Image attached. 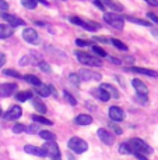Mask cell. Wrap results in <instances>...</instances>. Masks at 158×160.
<instances>
[{"label":"cell","mask_w":158,"mask_h":160,"mask_svg":"<svg viewBox=\"0 0 158 160\" xmlns=\"http://www.w3.org/2000/svg\"><path fill=\"white\" fill-rule=\"evenodd\" d=\"M129 145L132 148V152H134V155H143V156L153 155V148L150 145H147L140 138H133V139H130Z\"/></svg>","instance_id":"6da1fadb"},{"label":"cell","mask_w":158,"mask_h":160,"mask_svg":"<svg viewBox=\"0 0 158 160\" xmlns=\"http://www.w3.org/2000/svg\"><path fill=\"white\" fill-rule=\"evenodd\" d=\"M76 57L81 64H87V66L91 67H102V61L100 58L91 56L88 53H84V52H76Z\"/></svg>","instance_id":"7a4b0ae2"},{"label":"cell","mask_w":158,"mask_h":160,"mask_svg":"<svg viewBox=\"0 0 158 160\" xmlns=\"http://www.w3.org/2000/svg\"><path fill=\"white\" fill-rule=\"evenodd\" d=\"M42 149L46 152V156H49L52 160H62V155H60V149H59L57 143L55 141H46L43 143Z\"/></svg>","instance_id":"3957f363"},{"label":"cell","mask_w":158,"mask_h":160,"mask_svg":"<svg viewBox=\"0 0 158 160\" xmlns=\"http://www.w3.org/2000/svg\"><path fill=\"white\" fill-rule=\"evenodd\" d=\"M67 146H69V149L72 150V152L77 153V155H81V153L87 152V149H88V145H87L85 141L81 139V138H77V137H73L72 139L69 141Z\"/></svg>","instance_id":"277c9868"},{"label":"cell","mask_w":158,"mask_h":160,"mask_svg":"<svg viewBox=\"0 0 158 160\" xmlns=\"http://www.w3.org/2000/svg\"><path fill=\"white\" fill-rule=\"evenodd\" d=\"M104 18H105V21H106L111 27H113L115 29H123V27H125V17H122V15H119V14L105 13Z\"/></svg>","instance_id":"5b68a950"},{"label":"cell","mask_w":158,"mask_h":160,"mask_svg":"<svg viewBox=\"0 0 158 160\" xmlns=\"http://www.w3.org/2000/svg\"><path fill=\"white\" fill-rule=\"evenodd\" d=\"M79 78L81 79V81H101V74H98V72H94V71H91V70H85V68H83V70H80L79 71Z\"/></svg>","instance_id":"8992f818"},{"label":"cell","mask_w":158,"mask_h":160,"mask_svg":"<svg viewBox=\"0 0 158 160\" xmlns=\"http://www.w3.org/2000/svg\"><path fill=\"white\" fill-rule=\"evenodd\" d=\"M23 38L24 41H27L28 43L31 45H36L39 43V36H38V32H36L34 28H25L23 31Z\"/></svg>","instance_id":"52a82bcc"},{"label":"cell","mask_w":158,"mask_h":160,"mask_svg":"<svg viewBox=\"0 0 158 160\" xmlns=\"http://www.w3.org/2000/svg\"><path fill=\"white\" fill-rule=\"evenodd\" d=\"M21 114H23V110H21V107L17 106V104H14V106H11L10 109H8L7 112L3 114V118L7 120V121H11V120L20 118Z\"/></svg>","instance_id":"ba28073f"},{"label":"cell","mask_w":158,"mask_h":160,"mask_svg":"<svg viewBox=\"0 0 158 160\" xmlns=\"http://www.w3.org/2000/svg\"><path fill=\"white\" fill-rule=\"evenodd\" d=\"M70 21H72L73 24H76V25L84 28L85 31H95L97 28H100V25H98V24H95V22H87V21H83L81 18H79V17H72V18H70Z\"/></svg>","instance_id":"9c48e42d"},{"label":"cell","mask_w":158,"mask_h":160,"mask_svg":"<svg viewBox=\"0 0 158 160\" xmlns=\"http://www.w3.org/2000/svg\"><path fill=\"white\" fill-rule=\"evenodd\" d=\"M109 117L113 122H119L125 120V112L117 106H111L109 107Z\"/></svg>","instance_id":"30bf717a"},{"label":"cell","mask_w":158,"mask_h":160,"mask_svg":"<svg viewBox=\"0 0 158 160\" xmlns=\"http://www.w3.org/2000/svg\"><path fill=\"white\" fill-rule=\"evenodd\" d=\"M97 135H98V138L102 141V142L105 143V145H113V142H115V138H113V135L111 134L109 131H106V130H104V128H100V130L97 131Z\"/></svg>","instance_id":"8fae6325"},{"label":"cell","mask_w":158,"mask_h":160,"mask_svg":"<svg viewBox=\"0 0 158 160\" xmlns=\"http://www.w3.org/2000/svg\"><path fill=\"white\" fill-rule=\"evenodd\" d=\"M17 91L15 84H0V98H8Z\"/></svg>","instance_id":"7c38bea8"},{"label":"cell","mask_w":158,"mask_h":160,"mask_svg":"<svg viewBox=\"0 0 158 160\" xmlns=\"http://www.w3.org/2000/svg\"><path fill=\"white\" fill-rule=\"evenodd\" d=\"M2 18L10 24L11 28H15V27H18V25H25V21L20 20V18H17L15 15H10L7 13H2Z\"/></svg>","instance_id":"4fadbf2b"},{"label":"cell","mask_w":158,"mask_h":160,"mask_svg":"<svg viewBox=\"0 0 158 160\" xmlns=\"http://www.w3.org/2000/svg\"><path fill=\"white\" fill-rule=\"evenodd\" d=\"M126 71L129 72H136V74H143V75L147 77H157L158 74L154 70H148V68H141V67H129V68H125Z\"/></svg>","instance_id":"5bb4252c"},{"label":"cell","mask_w":158,"mask_h":160,"mask_svg":"<svg viewBox=\"0 0 158 160\" xmlns=\"http://www.w3.org/2000/svg\"><path fill=\"white\" fill-rule=\"evenodd\" d=\"M132 84H133V87H134L136 92H137V95H145V96L148 95V89H147L145 84H144L143 81H141V79L134 78V79L132 81Z\"/></svg>","instance_id":"9a60e30c"},{"label":"cell","mask_w":158,"mask_h":160,"mask_svg":"<svg viewBox=\"0 0 158 160\" xmlns=\"http://www.w3.org/2000/svg\"><path fill=\"white\" fill-rule=\"evenodd\" d=\"M24 152L30 153V155H34V156H39V158H45L46 156V152L42 149V148H36V146H32V145L24 146Z\"/></svg>","instance_id":"2e32d148"},{"label":"cell","mask_w":158,"mask_h":160,"mask_svg":"<svg viewBox=\"0 0 158 160\" xmlns=\"http://www.w3.org/2000/svg\"><path fill=\"white\" fill-rule=\"evenodd\" d=\"M100 88H101V89H104V91L106 92V93L109 95L111 98H113V99H119V98H120L119 91H117V89L113 87V85H111V84H102Z\"/></svg>","instance_id":"e0dca14e"},{"label":"cell","mask_w":158,"mask_h":160,"mask_svg":"<svg viewBox=\"0 0 158 160\" xmlns=\"http://www.w3.org/2000/svg\"><path fill=\"white\" fill-rule=\"evenodd\" d=\"M91 95H94L95 98H97L98 100H101V102H108V100L111 99V96L106 93V92L104 91V89H101V88H95V89H92L91 91Z\"/></svg>","instance_id":"ac0fdd59"},{"label":"cell","mask_w":158,"mask_h":160,"mask_svg":"<svg viewBox=\"0 0 158 160\" xmlns=\"http://www.w3.org/2000/svg\"><path fill=\"white\" fill-rule=\"evenodd\" d=\"M13 33H14V28H11L7 24H0V38L2 39L10 38Z\"/></svg>","instance_id":"d6986e66"},{"label":"cell","mask_w":158,"mask_h":160,"mask_svg":"<svg viewBox=\"0 0 158 160\" xmlns=\"http://www.w3.org/2000/svg\"><path fill=\"white\" fill-rule=\"evenodd\" d=\"M74 122L79 125H90L92 124V117L88 114H79L74 118Z\"/></svg>","instance_id":"ffe728a7"},{"label":"cell","mask_w":158,"mask_h":160,"mask_svg":"<svg viewBox=\"0 0 158 160\" xmlns=\"http://www.w3.org/2000/svg\"><path fill=\"white\" fill-rule=\"evenodd\" d=\"M32 103H34V107H35V110L38 113H41V114H43V113H46V106L43 104V102L41 99H39L38 96L32 98Z\"/></svg>","instance_id":"44dd1931"},{"label":"cell","mask_w":158,"mask_h":160,"mask_svg":"<svg viewBox=\"0 0 158 160\" xmlns=\"http://www.w3.org/2000/svg\"><path fill=\"white\" fill-rule=\"evenodd\" d=\"M35 92L39 95V96H42V98H48L49 95H51V88H49V85L41 84L39 87H36V88H35Z\"/></svg>","instance_id":"7402d4cb"},{"label":"cell","mask_w":158,"mask_h":160,"mask_svg":"<svg viewBox=\"0 0 158 160\" xmlns=\"http://www.w3.org/2000/svg\"><path fill=\"white\" fill-rule=\"evenodd\" d=\"M100 2H101L104 6H105V7H106V6H108V7H111L113 11H117V13L123 10V7H122V6H120V4H117V3H115V2H113V0H100Z\"/></svg>","instance_id":"603a6c76"},{"label":"cell","mask_w":158,"mask_h":160,"mask_svg":"<svg viewBox=\"0 0 158 160\" xmlns=\"http://www.w3.org/2000/svg\"><path fill=\"white\" fill-rule=\"evenodd\" d=\"M126 20L130 21L133 24H137V25H143V27H151L150 21L148 20H140V18H134V17H130V15H126Z\"/></svg>","instance_id":"cb8c5ba5"},{"label":"cell","mask_w":158,"mask_h":160,"mask_svg":"<svg viewBox=\"0 0 158 160\" xmlns=\"http://www.w3.org/2000/svg\"><path fill=\"white\" fill-rule=\"evenodd\" d=\"M32 98V92L31 91H24V92H18L17 95H15V99L18 100V102H25V100H28Z\"/></svg>","instance_id":"d4e9b609"},{"label":"cell","mask_w":158,"mask_h":160,"mask_svg":"<svg viewBox=\"0 0 158 160\" xmlns=\"http://www.w3.org/2000/svg\"><path fill=\"white\" fill-rule=\"evenodd\" d=\"M31 118L34 120L35 122H39V124H45V125H52L53 122L51 121V120H48V118H45L43 116H38V114H34Z\"/></svg>","instance_id":"484cf974"},{"label":"cell","mask_w":158,"mask_h":160,"mask_svg":"<svg viewBox=\"0 0 158 160\" xmlns=\"http://www.w3.org/2000/svg\"><path fill=\"white\" fill-rule=\"evenodd\" d=\"M24 79H25L27 82H30L31 85H34V87H39V85L42 84L41 82V79L38 78V77H35V75H27V77H24Z\"/></svg>","instance_id":"4316f807"},{"label":"cell","mask_w":158,"mask_h":160,"mask_svg":"<svg viewBox=\"0 0 158 160\" xmlns=\"http://www.w3.org/2000/svg\"><path fill=\"white\" fill-rule=\"evenodd\" d=\"M119 153L120 155H130V153H132V148H130L129 142L120 143L119 145Z\"/></svg>","instance_id":"83f0119b"},{"label":"cell","mask_w":158,"mask_h":160,"mask_svg":"<svg viewBox=\"0 0 158 160\" xmlns=\"http://www.w3.org/2000/svg\"><path fill=\"white\" fill-rule=\"evenodd\" d=\"M39 135H41V138L45 141H55V138H56V135H55L53 132H49V131H41Z\"/></svg>","instance_id":"f1b7e54d"},{"label":"cell","mask_w":158,"mask_h":160,"mask_svg":"<svg viewBox=\"0 0 158 160\" xmlns=\"http://www.w3.org/2000/svg\"><path fill=\"white\" fill-rule=\"evenodd\" d=\"M21 4H23L25 8H28V10H34V8H36V2L35 0H21Z\"/></svg>","instance_id":"f546056e"},{"label":"cell","mask_w":158,"mask_h":160,"mask_svg":"<svg viewBox=\"0 0 158 160\" xmlns=\"http://www.w3.org/2000/svg\"><path fill=\"white\" fill-rule=\"evenodd\" d=\"M111 43L115 46V48L119 49V50H125V52L128 50V46L123 43V42H120L119 39H111Z\"/></svg>","instance_id":"4dcf8cb0"},{"label":"cell","mask_w":158,"mask_h":160,"mask_svg":"<svg viewBox=\"0 0 158 160\" xmlns=\"http://www.w3.org/2000/svg\"><path fill=\"white\" fill-rule=\"evenodd\" d=\"M38 66H39V68H41L43 72H46V74H52V67L49 66L48 63H45V61H39Z\"/></svg>","instance_id":"1f68e13d"},{"label":"cell","mask_w":158,"mask_h":160,"mask_svg":"<svg viewBox=\"0 0 158 160\" xmlns=\"http://www.w3.org/2000/svg\"><path fill=\"white\" fill-rule=\"evenodd\" d=\"M4 75L7 77H14V78H18V79H23L24 77L21 75L20 72H17L15 70H4Z\"/></svg>","instance_id":"d6a6232c"},{"label":"cell","mask_w":158,"mask_h":160,"mask_svg":"<svg viewBox=\"0 0 158 160\" xmlns=\"http://www.w3.org/2000/svg\"><path fill=\"white\" fill-rule=\"evenodd\" d=\"M92 52H94L97 56H101V57H106V52L100 46H92Z\"/></svg>","instance_id":"836d02e7"},{"label":"cell","mask_w":158,"mask_h":160,"mask_svg":"<svg viewBox=\"0 0 158 160\" xmlns=\"http://www.w3.org/2000/svg\"><path fill=\"white\" fill-rule=\"evenodd\" d=\"M11 130H13L14 134H21V132L25 131V125H24V124H15Z\"/></svg>","instance_id":"e575fe53"},{"label":"cell","mask_w":158,"mask_h":160,"mask_svg":"<svg viewBox=\"0 0 158 160\" xmlns=\"http://www.w3.org/2000/svg\"><path fill=\"white\" fill-rule=\"evenodd\" d=\"M64 98H66V100H67V102H69L70 104H72V106H76V104H77V100L74 99V98H73L67 91H64Z\"/></svg>","instance_id":"d590c367"},{"label":"cell","mask_w":158,"mask_h":160,"mask_svg":"<svg viewBox=\"0 0 158 160\" xmlns=\"http://www.w3.org/2000/svg\"><path fill=\"white\" fill-rule=\"evenodd\" d=\"M69 81L70 82H73V85H79V81H80V78H79V75L77 74H72V75H69Z\"/></svg>","instance_id":"8d00e7d4"},{"label":"cell","mask_w":158,"mask_h":160,"mask_svg":"<svg viewBox=\"0 0 158 160\" xmlns=\"http://www.w3.org/2000/svg\"><path fill=\"white\" fill-rule=\"evenodd\" d=\"M109 127L112 128V130H113V132H115L116 135H122V134H123L122 128H120V127H117V125H115V124H113V122H111V124H109Z\"/></svg>","instance_id":"74e56055"},{"label":"cell","mask_w":158,"mask_h":160,"mask_svg":"<svg viewBox=\"0 0 158 160\" xmlns=\"http://www.w3.org/2000/svg\"><path fill=\"white\" fill-rule=\"evenodd\" d=\"M76 45L80 46V48H84V46H90L91 42L90 41H83V39H76Z\"/></svg>","instance_id":"f35d334b"},{"label":"cell","mask_w":158,"mask_h":160,"mask_svg":"<svg viewBox=\"0 0 158 160\" xmlns=\"http://www.w3.org/2000/svg\"><path fill=\"white\" fill-rule=\"evenodd\" d=\"M147 18H150L151 21H153V22H155V24H158V15H155L154 13H147Z\"/></svg>","instance_id":"ab89813d"},{"label":"cell","mask_w":158,"mask_h":160,"mask_svg":"<svg viewBox=\"0 0 158 160\" xmlns=\"http://www.w3.org/2000/svg\"><path fill=\"white\" fill-rule=\"evenodd\" d=\"M36 130H38V127H36V125H30V127H25V131L28 132V134H35Z\"/></svg>","instance_id":"60d3db41"},{"label":"cell","mask_w":158,"mask_h":160,"mask_svg":"<svg viewBox=\"0 0 158 160\" xmlns=\"http://www.w3.org/2000/svg\"><path fill=\"white\" fill-rule=\"evenodd\" d=\"M0 10L7 11L8 10V3L4 2V0H0Z\"/></svg>","instance_id":"b9f144b4"},{"label":"cell","mask_w":158,"mask_h":160,"mask_svg":"<svg viewBox=\"0 0 158 160\" xmlns=\"http://www.w3.org/2000/svg\"><path fill=\"white\" fill-rule=\"evenodd\" d=\"M136 99H137L140 103H147V96H145V95H137Z\"/></svg>","instance_id":"7bdbcfd3"},{"label":"cell","mask_w":158,"mask_h":160,"mask_svg":"<svg viewBox=\"0 0 158 160\" xmlns=\"http://www.w3.org/2000/svg\"><path fill=\"white\" fill-rule=\"evenodd\" d=\"M30 60H31V57H30V56H25V57H23V58H21V60H20V66H27Z\"/></svg>","instance_id":"ee69618b"},{"label":"cell","mask_w":158,"mask_h":160,"mask_svg":"<svg viewBox=\"0 0 158 160\" xmlns=\"http://www.w3.org/2000/svg\"><path fill=\"white\" fill-rule=\"evenodd\" d=\"M94 4L97 6V7L100 8V10H102V11H104L105 8H106V7H105V6H104V4H102V3L100 2V0H94Z\"/></svg>","instance_id":"f6af8a7d"},{"label":"cell","mask_w":158,"mask_h":160,"mask_svg":"<svg viewBox=\"0 0 158 160\" xmlns=\"http://www.w3.org/2000/svg\"><path fill=\"white\" fill-rule=\"evenodd\" d=\"M6 64V54L4 53H0V68Z\"/></svg>","instance_id":"bcb514c9"},{"label":"cell","mask_w":158,"mask_h":160,"mask_svg":"<svg viewBox=\"0 0 158 160\" xmlns=\"http://www.w3.org/2000/svg\"><path fill=\"white\" fill-rule=\"evenodd\" d=\"M151 35H153L154 38L158 39V29L157 28H151Z\"/></svg>","instance_id":"7dc6e473"},{"label":"cell","mask_w":158,"mask_h":160,"mask_svg":"<svg viewBox=\"0 0 158 160\" xmlns=\"http://www.w3.org/2000/svg\"><path fill=\"white\" fill-rule=\"evenodd\" d=\"M49 88H51V93H52V95H55V96L57 98V92H56V89H55L53 85H49Z\"/></svg>","instance_id":"c3c4849f"},{"label":"cell","mask_w":158,"mask_h":160,"mask_svg":"<svg viewBox=\"0 0 158 160\" xmlns=\"http://www.w3.org/2000/svg\"><path fill=\"white\" fill-rule=\"evenodd\" d=\"M147 3H150V4H153V6H157L158 4V0H145Z\"/></svg>","instance_id":"681fc988"},{"label":"cell","mask_w":158,"mask_h":160,"mask_svg":"<svg viewBox=\"0 0 158 160\" xmlns=\"http://www.w3.org/2000/svg\"><path fill=\"white\" fill-rule=\"evenodd\" d=\"M136 158H137L139 160H148L147 158H145V156H143V155H134Z\"/></svg>","instance_id":"f907efd6"},{"label":"cell","mask_w":158,"mask_h":160,"mask_svg":"<svg viewBox=\"0 0 158 160\" xmlns=\"http://www.w3.org/2000/svg\"><path fill=\"white\" fill-rule=\"evenodd\" d=\"M111 60H112L115 64H117V66H119V64H122V61H120L119 58H113V57H112V58H111Z\"/></svg>","instance_id":"816d5d0a"},{"label":"cell","mask_w":158,"mask_h":160,"mask_svg":"<svg viewBox=\"0 0 158 160\" xmlns=\"http://www.w3.org/2000/svg\"><path fill=\"white\" fill-rule=\"evenodd\" d=\"M35 2H39V3H42V4H45V6H49L48 0H35Z\"/></svg>","instance_id":"f5cc1de1"},{"label":"cell","mask_w":158,"mask_h":160,"mask_svg":"<svg viewBox=\"0 0 158 160\" xmlns=\"http://www.w3.org/2000/svg\"><path fill=\"white\" fill-rule=\"evenodd\" d=\"M157 6H158V4H157Z\"/></svg>","instance_id":"db71d44e"}]
</instances>
